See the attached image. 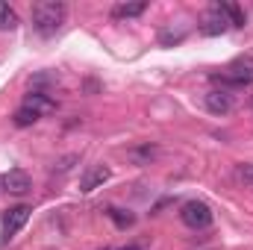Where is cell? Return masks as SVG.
Returning <instances> with one entry per match:
<instances>
[{
    "label": "cell",
    "mask_w": 253,
    "mask_h": 250,
    "mask_svg": "<svg viewBox=\"0 0 253 250\" xmlns=\"http://www.w3.org/2000/svg\"><path fill=\"white\" fill-rule=\"evenodd\" d=\"M65 12H68V6L56 3V0H39V3H33L30 18H33L36 33L44 36V39L56 36V30L62 27V21H65Z\"/></svg>",
    "instance_id": "obj_1"
},
{
    "label": "cell",
    "mask_w": 253,
    "mask_h": 250,
    "mask_svg": "<svg viewBox=\"0 0 253 250\" xmlns=\"http://www.w3.org/2000/svg\"><path fill=\"white\" fill-rule=\"evenodd\" d=\"M212 80L221 83V85H251L253 83V56L233 59L221 74H212Z\"/></svg>",
    "instance_id": "obj_2"
},
{
    "label": "cell",
    "mask_w": 253,
    "mask_h": 250,
    "mask_svg": "<svg viewBox=\"0 0 253 250\" xmlns=\"http://www.w3.org/2000/svg\"><path fill=\"white\" fill-rule=\"evenodd\" d=\"M212 209H209V203H203V200H186L183 206H180V221L191 227V230H206L209 224H212Z\"/></svg>",
    "instance_id": "obj_3"
},
{
    "label": "cell",
    "mask_w": 253,
    "mask_h": 250,
    "mask_svg": "<svg viewBox=\"0 0 253 250\" xmlns=\"http://www.w3.org/2000/svg\"><path fill=\"white\" fill-rule=\"evenodd\" d=\"M30 212H33V209H30L27 203H21V206H12V209L3 215V224H0V242H3V245L18 236V230L30 221Z\"/></svg>",
    "instance_id": "obj_4"
},
{
    "label": "cell",
    "mask_w": 253,
    "mask_h": 250,
    "mask_svg": "<svg viewBox=\"0 0 253 250\" xmlns=\"http://www.w3.org/2000/svg\"><path fill=\"white\" fill-rule=\"evenodd\" d=\"M203 106L212 112V115H230L236 109V97L227 91V88H212L203 94Z\"/></svg>",
    "instance_id": "obj_5"
},
{
    "label": "cell",
    "mask_w": 253,
    "mask_h": 250,
    "mask_svg": "<svg viewBox=\"0 0 253 250\" xmlns=\"http://www.w3.org/2000/svg\"><path fill=\"white\" fill-rule=\"evenodd\" d=\"M230 27H233V24L227 21V15H224V12L218 9V3H215V6L206 12V18H203L200 33H203V36H221V33H227Z\"/></svg>",
    "instance_id": "obj_6"
},
{
    "label": "cell",
    "mask_w": 253,
    "mask_h": 250,
    "mask_svg": "<svg viewBox=\"0 0 253 250\" xmlns=\"http://www.w3.org/2000/svg\"><path fill=\"white\" fill-rule=\"evenodd\" d=\"M0 186L6 188L9 194H27L30 186H33V180H30V174H27L24 168H12V171H6V174H3Z\"/></svg>",
    "instance_id": "obj_7"
},
{
    "label": "cell",
    "mask_w": 253,
    "mask_h": 250,
    "mask_svg": "<svg viewBox=\"0 0 253 250\" xmlns=\"http://www.w3.org/2000/svg\"><path fill=\"white\" fill-rule=\"evenodd\" d=\"M24 106H27V109H33L39 118H42V115L56 112V100H53L47 91H30V94L24 97Z\"/></svg>",
    "instance_id": "obj_8"
},
{
    "label": "cell",
    "mask_w": 253,
    "mask_h": 250,
    "mask_svg": "<svg viewBox=\"0 0 253 250\" xmlns=\"http://www.w3.org/2000/svg\"><path fill=\"white\" fill-rule=\"evenodd\" d=\"M109 177H112V171H109L106 165H91V168L83 174V180H80V191H85V194H88V191L100 188Z\"/></svg>",
    "instance_id": "obj_9"
},
{
    "label": "cell",
    "mask_w": 253,
    "mask_h": 250,
    "mask_svg": "<svg viewBox=\"0 0 253 250\" xmlns=\"http://www.w3.org/2000/svg\"><path fill=\"white\" fill-rule=\"evenodd\" d=\"M218 9L227 15V21H230L233 27H245V24H248V18H245V12H242V6H239V3L224 0V3H218Z\"/></svg>",
    "instance_id": "obj_10"
},
{
    "label": "cell",
    "mask_w": 253,
    "mask_h": 250,
    "mask_svg": "<svg viewBox=\"0 0 253 250\" xmlns=\"http://www.w3.org/2000/svg\"><path fill=\"white\" fill-rule=\"evenodd\" d=\"M144 9H147V3H118V6H112V18H138V15H144Z\"/></svg>",
    "instance_id": "obj_11"
},
{
    "label": "cell",
    "mask_w": 253,
    "mask_h": 250,
    "mask_svg": "<svg viewBox=\"0 0 253 250\" xmlns=\"http://www.w3.org/2000/svg\"><path fill=\"white\" fill-rule=\"evenodd\" d=\"M106 218H109L118 230H126V227H132V224H135V215H129V212L118 209V206H109V209H106Z\"/></svg>",
    "instance_id": "obj_12"
},
{
    "label": "cell",
    "mask_w": 253,
    "mask_h": 250,
    "mask_svg": "<svg viewBox=\"0 0 253 250\" xmlns=\"http://www.w3.org/2000/svg\"><path fill=\"white\" fill-rule=\"evenodd\" d=\"M156 153H159V150H156L153 144H141V147H132V150H129V159H132L135 165H147Z\"/></svg>",
    "instance_id": "obj_13"
},
{
    "label": "cell",
    "mask_w": 253,
    "mask_h": 250,
    "mask_svg": "<svg viewBox=\"0 0 253 250\" xmlns=\"http://www.w3.org/2000/svg\"><path fill=\"white\" fill-rule=\"evenodd\" d=\"M15 27H18V15H15V9H12L9 3H3V0H0V33L15 30Z\"/></svg>",
    "instance_id": "obj_14"
},
{
    "label": "cell",
    "mask_w": 253,
    "mask_h": 250,
    "mask_svg": "<svg viewBox=\"0 0 253 250\" xmlns=\"http://www.w3.org/2000/svg\"><path fill=\"white\" fill-rule=\"evenodd\" d=\"M39 121V115L33 112V109H27V106H21L18 112H15V126H33Z\"/></svg>",
    "instance_id": "obj_15"
},
{
    "label": "cell",
    "mask_w": 253,
    "mask_h": 250,
    "mask_svg": "<svg viewBox=\"0 0 253 250\" xmlns=\"http://www.w3.org/2000/svg\"><path fill=\"white\" fill-rule=\"evenodd\" d=\"M236 177H239L245 186H251V188H253V162H245V165H239V168H236Z\"/></svg>",
    "instance_id": "obj_16"
},
{
    "label": "cell",
    "mask_w": 253,
    "mask_h": 250,
    "mask_svg": "<svg viewBox=\"0 0 253 250\" xmlns=\"http://www.w3.org/2000/svg\"><path fill=\"white\" fill-rule=\"evenodd\" d=\"M74 162H80V156L77 153H71V156H65V159H59L56 165H53V171H59V174H65V171H71V165Z\"/></svg>",
    "instance_id": "obj_17"
},
{
    "label": "cell",
    "mask_w": 253,
    "mask_h": 250,
    "mask_svg": "<svg viewBox=\"0 0 253 250\" xmlns=\"http://www.w3.org/2000/svg\"><path fill=\"white\" fill-rule=\"evenodd\" d=\"M103 250H141L138 245H126V248H103Z\"/></svg>",
    "instance_id": "obj_18"
}]
</instances>
